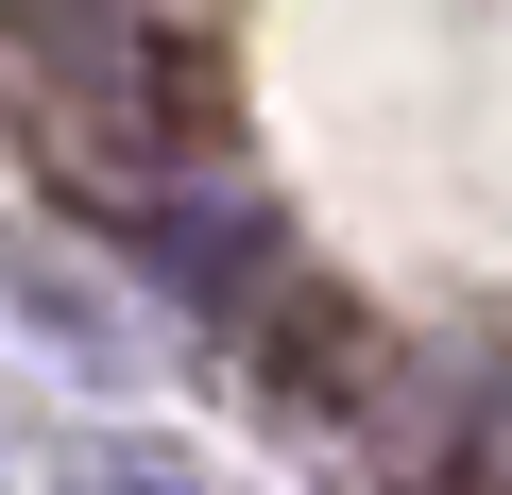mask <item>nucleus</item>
I'll list each match as a JSON object with an SVG mask.
<instances>
[{
	"label": "nucleus",
	"instance_id": "obj_1",
	"mask_svg": "<svg viewBox=\"0 0 512 495\" xmlns=\"http://www.w3.org/2000/svg\"><path fill=\"white\" fill-rule=\"evenodd\" d=\"M52 495H222V478H205V461H171V444H86Z\"/></svg>",
	"mask_w": 512,
	"mask_h": 495
}]
</instances>
